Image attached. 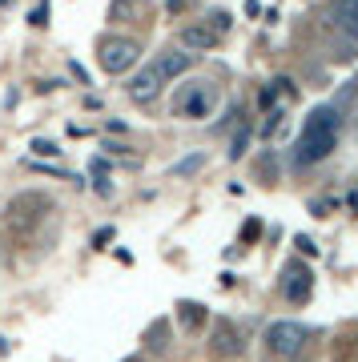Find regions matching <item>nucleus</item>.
<instances>
[{
    "label": "nucleus",
    "mask_w": 358,
    "mask_h": 362,
    "mask_svg": "<svg viewBox=\"0 0 358 362\" xmlns=\"http://www.w3.org/2000/svg\"><path fill=\"white\" fill-rule=\"evenodd\" d=\"M338 129H342L338 109L334 105H318L302 121V133H298V145H294V161L298 165H314L322 157H330L334 145H338Z\"/></svg>",
    "instance_id": "nucleus-1"
},
{
    "label": "nucleus",
    "mask_w": 358,
    "mask_h": 362,
    "mask_svg": "<svg viewBox=\"0 0 358 362\" xmlns=\"http://www.w3.org/2000/svg\"><path fill=\"white\" fill-rule=\"evenodd\" d=\"M141 57V45L129 37H105L101 45H97V61H101L105 73H113V77H121V73H129V69L137 65Z\"/></svg>",
    "instance_id": "nucleus-2"
},
{
    "label": "nucleus",
    "mask_w": 358,
    "mask_h": 362,
    "mask_svg": "<svg viewBox=\"0 0 358 362\" xmlns=\"http://www.w3.org/2000/svg\"><path fill=\"white\" fill-rule=\"evenodd\" d=\"M214 105H218V93H214V85H209V81H193V85H185V89L173 97V113L202 121V117L214 113Z\"/></svg>",
    "instance_id": "nucleus-3"
},
{
    "label": "nucleus",
    "mask_w": 358,
    "mask_h": 362,
    "mask_svg": "<svg viewBox=\"0 0 358 362\" xmlns=\"http://www.w3.org/2000/svg\"><path fill=\"white\" fill-rule=\"evenodd\" d=\"M306 326L302 322H270L266 326V346L270 354H278V358H294V354H302V346H306Z\"/></svg>",
    "instance_id": "nucleus-4"
},
{
    "label": "nucleus",
    "mask_w": 358,
    "mask_h": 362,
    "mask_svg": "<svg viewBox=\"0 0 358 362\" xmlns=\"http://www.w3.org/2000/svg\"><path fill=\"white\" fill-rule=\"evenodd\" d=\"M161 85H166V81H161V77L154 73V65H145L141 73H133V77H129L125 89H129V97H133L137 105H149V101H157Z\"/></svg>",
    "instance_id": "nucleus-5"
},
{
    "label": "nucleus",
    "mask_w": 358,
    "mask_h": 362,
    "mask_svg": "<svg viewBox=\"0 0 358 362\" xmlns=\"http://www.w3.org/2000/svg\"><path fill=\"white\" fill-rule=\"evenodd\" d=\"M310 286H314V278H310V270L302 266V262H290V266L282 270V290H286L290 302H306Z\"/></svg>",
    "instance_id": "nucleus-6"
},
{
    "label": "nucleus",
    "mask_w": 358,
    "mask_h": 362,
    "mask_svg": "<svg viewBox=\"0 0 358 362\" xmlns=\"http://www.w3.org/2000/svg\"><path fill=\"white\" fill-rule=\"evenodd\" d=\"M218 40H221V33L218 28H209V21H193V25L181 28V45L193 49V52H209Z\"/></svg>",
    "instance_id": "nucleus-7"
},
{
    "label": "nucleus",
    "mask_w": 358,
    "mask_h": 362,
    "mask_svg": "<svg viewBox=\"0 0 358 362\" xmlns=\"http://www.w3.org/2000/svg\"><path fill=\"white\" fill-rule=\"evenodd\" d=\"M190 65H193V52H181V49H166L161 57L154 61V73L161 81H173V77H181V73H190Z\"/></svg>",
    "instance_id": "nucleus-8"
},
{
    "label": "nucleus",
    "mask_w": 358,
    "mask_h": 362,
    "mask_svg": "<svg viewBox=\"0 0 358 362\" xmlns=\"http://www.w3.org/2000/svg\"><path fill=\"white\" fill-rule=\"evenodd\" d=\"M238 338H233V326L230 322H218V330H214V354H218V358H233V354H238Z\"/></svg>",
    "instance_id": "nucleus-9"
},
{
    "label": "nucleus",
    "mask_w": 358,
    "mask_h": 362,
    "mask_svg": "<svg viewBox=\"0 0 358 362\" xmlns=\"http://www.w3.org/2000/svg\"><path fill=\"white\" fill-rule=\"evenodd\" d=\"M338 21H342L346 37H354V40H358V0H350V4H346V8H342V16H338Z\"/></svg>",
    "instance_id": "nucleus-10"
},
{
    "label": "nucleus",
    "mask_w": 358,
    "mask_h": 362,
    "mask_svg": "<svg viewBox=\"0 0 358 362\" xmlns=\"http://www.w3.org/2000/svg\"><path fill=\"white\" fill-rule=\"evenodd\" d=\"M202 318H205L202 306H193V302H181V322L190 326V330H193V326H202Z\"/></svg>",
    "instance_id": "nucleus-11"
},
{
    "label": "nucleus",
    "mask_w": 358,
    "mask_h": 362,
    "mask_svg": "<svg viewBox=\"0 0 358 362\" xmlns=\"http://www.w3.org/2000/svg\"><path fill=\"white\" fill-rule=\"evenodd\" d=\"M28 149H33V153H37V157H57V153H61V149H57V145H52V141H33V145H28Z\"/></svg>",
    "instance_id": "nucleus-12"
},
{
    "label": "nucleus",
    "mask_w": 358,
    "mask_h": 362,
    "mask_svg": "<svg viewBox=\"0 0 358 362\" xmlns=\"http://www.w3.org/2000/svg\"><path fill=\"white\" fill-rule=\"evenodd\" d=\"M209 28L226 33V28H230V13H214V16H209Z\"/></svg>",
    "instance_id": "nucleus-13"
},
{
    "label": "nucleus",
    "mask_w": 358,
    "mask_h": 362,
    "mask_svg": "<svg viewBox=\"0 0 358 362\" xmlns=\"http://www.w3.org/2000/svg\"><path fill=\"white\" fill-rule=\"evenodd\" d=\"M197 165H202V153H197V157H185V161H181L178 169H173V173H193Z\"/></svg>",
    "instance_id": "nucleus-14"
},
{
    "label": "nucleus",
    "mask_w": 358,
    "mask_h": 362,
    "mask_svg": "<svg viewBox=\"0 0 358 362\" xmlns=\"http://www.w3.org/2000/svg\"><path fill=\"white\" fill-rule=\"evenodd\" d=\"M350 206H354V209H358V194H354V197H350Z\"/></svg>",
    "instance_id": "nucleus-15"
},
{
    "label": "nucleus",
    "mask_w": 358,
    "mask_h": 362,
    "mask_svg": "<svg viewBox=\"0 0 358 362\" xmlns=\"http://www.w3.org/2000/svg\"><path fill=\"white\" fill-rule=\"evenodd\" d=\"M125 362H145V358H125Z\"/></svg>",
    "instance_id": "nucleus-16"
}]
</instances>
